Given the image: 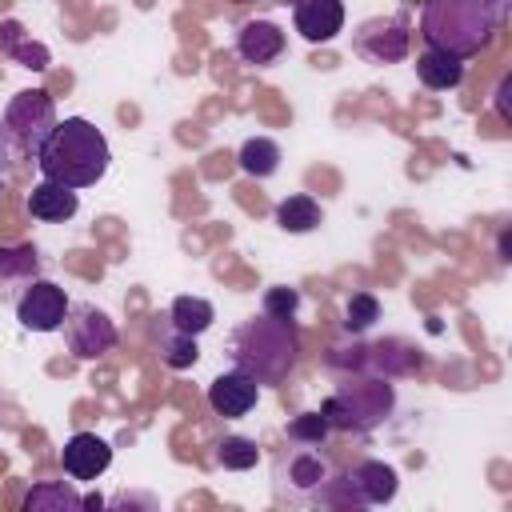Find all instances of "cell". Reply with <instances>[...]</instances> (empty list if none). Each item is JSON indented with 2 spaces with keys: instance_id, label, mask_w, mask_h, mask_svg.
<instances>
[{
  "instance_id": "7",
  "label": "cell",
  "mask_w": 512,
  "mask_h": 512,
  "mask_svg": "<svg viewBox=\"0 0 512 512\" xmlns=\"http://www.w3.org/2000/svg\"><path fill=\"white\" fill-rule=\"evenodd\" d=\"M68 296H64V288L60 284H52V280H32L24 292H20V300H16V320L28 328V332H56L60 324H64V316H68Z\"/></svg>"
},
{
  "instance_id": "8",
  "label": "cell",
  "mask_w": 512,
  "mask_h": 512,
  "mask_svg": "<svg viewBox=\"0 0 512 512\" xmlns=\"http://www.w3.org/2000/svg\"><path fill=\"white\" fill-rule=\"evenodd\" d=\"M412 48V32L400 16H388V20H368L360 24L356 32V52L368 56L372 64H396L404 60Z\"/></svg>"
},
{
  "instance_id": "29",
  "label": "cell",
  "mask_w": 512,
  "mask_h": 512,
  "mask_svg": "<svg viewBox=\"0 0 512 512\" xmlns=\"http://www.w3.org/2000/svg\"><path fill=\"white\" fill-rule=\"evenodd\" d=\"M480 4H484V8H492L500 20H504V12H508V0H480Z\"/></svg>"
},
{
  "instance_id": "23",
  "label": "cell",
  "mask_w": 512,
  "mask_h": 512,
  "mask_svg": "<svg viewBox=\"0 0 512 512\" xmlns=\"http://www.w3.org/2000/svg\"><path fill=\"white\" fill-rule=\"evenodd\" d=\"M216 460H220L224 468H232V472H244V468H256L260 448H256V440H248V436H224V440L216 444Z\"/></svg>"
},
{
  "instance_id": "18",
  "label": "cell",
  "mask_w": 512,
  "mask_h": 512,
  "mask_svg": "<svg viewBox=\"0 0 512 512\" xmlns=\"http://www.w3.org/2000/svg\"><path fill=\"white\" fill-rule=\"evenodd\" d=\"M0 52L16 56L24 68H36V72L48 68V48L36 44V40H28V32H24L16 20H4V24H0Z\"/></svg>"
},
{
  "instance_id": "22",
  "label": "cell",
  "mask_w": 512,
  "mask_h": 512,
  "mask_svg": "<svg viewBox=\"0 0 512 512\" xmlns=\"http://www.w3.org/2000/svg\"><path fill=\"white\" fill-rule=\"evenodd\" d=\"M288 480H292L296 488H324V484H328V464H324L316 452L300 448V452L288 460Z\"/></svg>"
},
{
  "instance_id": "16",
  "label": "cell",
  "mask_w": 512,
  "mask_h": 512,
  "mask_svg": "<svg viewBox=\"0 0 512 512\" xmlns=\"http://www.w3.org/2000/svg\"><path fill=\"white\" fill-rule=\"evenodd\" d=\"M168 320H172V328H176V332H184V336H200V332H208V328H212L216 308H212L204 296H176V300H172Z\"/></svg>"
},
{
  "instance_id": "4",
  "label": "cell",
  "mask_w": 512,
  "mask_h": 512,
  "mask_svg": "<svg viewBox=\"0 0 512 512\" xmlns=\"http://www.w3.org/2000/svg\"><path fill=\"white\" fill-rule=\"evenodd\" d=\"M328 428H340V432H368L376 428L388 412H392V384L388 376H356V380H344L324 404H320Z\"/></svg>"
},
{
  "instance_id": "26",
  "label": "cell",
  "mask_w": 512,
  "mask_h": 512,
  "mask_svg": "<svg viewBox=\"0 0 512 512\" xmlns=\"http://www.w3.org/2000/svg\"><path fill=\"white\" fill-rule=\"evenodd\" d=\"M328 432H332V428H328L324 412H300V416L288 424V436H292L296 444H320Z\"/></svg>"
},
{
  "instance_id": "3",
  "label": "cell",
  "mask_w": 512,
  "mask_h": 512,
  "mask_svg": "<svg viewBox=\"0 0 512 512\" xmlns=\"http://www.w3.org/2000/svg\"><path fill=\"white\" fill-rule=\"evenodd\" d=\"M496 24L500 16L480 0H428L420 16V36L428 40V48L468 60L492 40Z\"/></svg>"
},
{
  "instance_id": "12",
  "label": "cell",
  "mask_w": 512,
  "mask_h": 512,
  "mask_svg": "<svg viewBox=\"0 0 512 512\" xmlns=\"http://www.w3.org/2000/svg\"><path fill=\"white\" fill-rule=\"evenodd\" d=\"M344 480H348L356 504H388V500L396 496V488H400L396 468L384 464V460H364V464H356L352 476H344Z\"/></svg>"
},
{
  "instance_id": "10",
  "label": "cell",
  "mask_w": 512,
  "mask_h": 512,
  "mask_svg": "<svg viewBox=\"0 0 512 512\" xmlns=\"http://www.w3.org/2000/svg\"><path fill=\"white\" fill-rule=\"evenodd\" d=\"M292 24L308 44H328L344 32L340 0H292Z\"/></svg>"
},
{
  "instance_id": "25",
  "label": "cell",
  "mask_w": 512,
  "mask_h": 512,
  "mask_svg": "<svg viewBox=\"0 0 512 512\" xmlns=\"http://www.w3.org/2000/svg\"><path fill=\"white\" fill-rule=\"evenodd\" d=\"M196 356H200L196 336H184V332L172 328V336L164 340V364H168V368H192Z\"/></svg>"
},
{
  "instance_id": "11",
  "label": "cell",
  "mask_w": 512,
  "mask_h": 512,
  "mask_svg": "<svg viewBox=\"0 0 512 512\" xmlns=\"http://www.w3.org/2000/svg\"><path fill=\"white\" fill-rule=\"evenodd\" d=\"M60 464H64V472H68L72 480H96V476L112 464V448H108V440H100L96 432H76V436L64 444Z\"/></svg>"
},
{
  "instance_id": "17",
  "label": "cell",
  "mask_w": 512,
  "mask_h": 512,
  "mask_svg": "<svg viewBox=\"0 0 512 512\" xmlns=\"http://www.w3.org/2000/svg\"><path fill=\"white\" fill-rule=\"evenodd\" d=\"M76 508H84V496H80L72 484H64V480H56V484H36V488L24 496V512H76Z\"/></svg>"
},
{
  "instance_id": "21",
  "label": "cell",
  "mask_w": 512,
  "mask_h": 512,
  "mask_svg": "<svg viewBox=\"0 0 512 512\" xmlns=\"http://www.w3.org/2000/svg\"><path fill=\"white\" fill-rule=\"evenodd\" d=\"M240 168L248 172V176H256V180H264V176H272L276 168H280V144L276 140H268V136H252V140H244L240 144Z\"/></svg>"
},
{
  "instance_id": "2",
  "label": "cell",
  "mask_w": 512,
  "mask_h": 512,
  "mask_svg": "<svg viewBox=\"0 0 512 512\" xmlns=\"http://www.w3.org/2000/svg\"><path fill=\"white\" fill-rule=\"evenodd\" d=\"M296 348H300V340H296L292 320H276V316L264 312L260 320L252 316L232 332L228 360H232L236 372L252 376L256 384H276L292 372Z\"/></svg>"
},
{
  "instance_id": "30",
  "label": "cell",
  "mask_w": 512,
  "mask_h": 512,
  "mask_svg": "<svg viewBox=\"0 0 512 512\" xmlns=\"http://www.w3.org/2000/svg\"><path fill=\"white\" fill-rule=\"evenodd\" d=\"M84 508H96V512H100V508H104V496H100V492H88V496H84Z\"/></svg>"
},
{
  "instance_id": "27",
  "label": "cell",
  "mask_w": 512,
  "mask_h": 512,
  "mask_svg": "<svg viewBox=\"0 0 512 512\" xmlns=\"http://www.w3.org/2000/svg\"><path fill=\"white\" fill-rule=\"evenodd\" d=\"M296 308H300V292H296V288L276 284V288L264 292V312H268V316H276V320H292Z\"/></svg>"
},
{
  "instance_id": "13",
  "label": "cell",
  "mask_w": 512,
  "mask_h": 512,
  "mask_svg": "<svg viewBox=\"0 0 512 512\" xmlns=\"http://www.w3.org/2000/svg\"><path fill=\"white\" fill-rule=\"evenodd\" d=\"M236 52L244 64H272L284 52V32L272 20H248L236 36Z\"/></svg>"
},
{
  "instance_id": "6",
  "label": "cell",
  "mask_w": 512,
  "mask_h": 512,
  "mask_svg": "<svg viewBox=\"0 0 512 512\" xmlns=\"http://www.w3.org/2000/svg\"><path fill=\"white\" fill-rule=\"evenodd\" d=\"M60 328H64L68 352L80 360H100L116 348V324L96 304H68V316Z\"/></svg>"
},
{
  "instance_id": "14",
  "label": "cell",
  "mask_w": 512,
  "mask_h": 512,
  "mask_svg": "<svg viewBox=\"0 0 512 512\" xmlns=\"http://www.w3.org/2000/svg\"><path fill=\"white\" fill-rule=\"evenodd\" d=\"M80 208L76 200V188H64L56 180H40L32 192H28V212L44 224H60V220H72Z\"/></svg>"
},
{
  "instance_id": "24",
  "label": "cell",
  "mask_w": 512,
  "mask_h": 512,
  "mask_svg": "<svg viewBox=\"0 0 512 512\" xmlns=\"http://www.w3.org/2000/svg\"><path fill=\"white\" fill-rule=\"evenodd\" d=\"M380 320V300L372 292H352V300L344 304V328L348 332H364Z\"/></svg>"
},
{
  "instance_id": "15",
  "label": "cell",
  "mask_w": 512,
  "mask_h": 512,
  "mask_svg": "<svg viewBox=\"0 0 512 512\" xmlns=\"http://www.w3.org/2000/svg\"><path fill=\"white\" fill-rule=\"evenodd\" d=\"M416 76H420L424 88L444 92V88H456L464 80V60H456L448 52H436V48H424L416 56Z\"/></svg>"
},
{
  "instance_id": "28",
  "label": "cell",
  "mask_w": 512,
  "mask_h": 512,
  "mask_svg": "<svg viewBox=\"0 0 512 512\" xmlns=\"http://www.w3.org/2000/svg\"><path fill=\"white\" fill-rule=\"evenodd\" d=\"M16 160H20V144H16V136L0 124V176H4V172H12V168H16Z\"/></svg>"
},
{
  "instance_id": "5",
  "label": "cell",
  "mask_w": 512,
  "mask_h": 512,
  "mask_svg": "<svg viewBox=\"0 0 512 512\" xmlns=\"http://www.w3.org/2000/svg\"><path fill=\"white\" fill-rule=\"evenodd\" d=\"M4 128L16 136L20 152H40L44 140L52 136L56 128V104L44 88H24L8 100V112H4Z\"/></svg>"
},
{
  "instance_id": "19",
  "label": "cell",
  "mask_w": 512,
  "mask_h": 512,
  "mask_svg": "<svg viewBox=\"0 0 512 512\" xmlns=\"http://www.w3.org/2000/svg\"><path fill=\"white\" fill-rule=\"evenodd\" d=\"M36 268H40V256L32 244H12V248H0V292L8 284H20L28 288L36 280Z\"/></svg>"
},
{
  "instance_id": "9",
  "label": "cell",
  "mask_w": 512,
  "mask_h": 512,
  "mask_svg": "<svg viewBox=\"0 0 512 512\" xmlns=\"http://www.w3.org/2000/svg\"><path fill=\"white\" fill-rule=\"evenodd\" d=\"M256 400H260V384H256L252 376L236 372V368L220 372V376L208 384V404H212V412L224 416V420L248 416V412L256 408Z\"/></svg>"
},
{
  "instance_id": "1",
  "label": "cell",
  "mask_w": 512,
  "mask_h": 512,
  "mask_svg": "<svg viewBox=\"0 0 512 512\" xmlns=\"http://www.w3.org/2000/svg\"><path fill=\"white\" fill-rule=\"evenodd\" d=\"M108 140L104 132L84 120V116H68L56 120L52 136L44 140V148L36 152V164L44 172V180H56L64 188H88L108 172Z\"/></svg>"
},
{
  "instance_id": "20",
  "label": "cell",
  "mask_w": 512,
  "mask_h": 512,
  "mask_svg": "<svg viewBox=\"0 0 512 512\" xmlns=\"http://www.w3.org/2000/svg\"><path fill=\"white\" fill-rule=\"evenodd\" d=\"M276 224L284 232H312L320 224V204L312 196H304V192H292V196H284L276 204Z\"/></svg>"
}]
</instances>
